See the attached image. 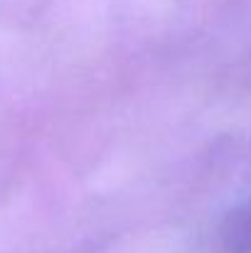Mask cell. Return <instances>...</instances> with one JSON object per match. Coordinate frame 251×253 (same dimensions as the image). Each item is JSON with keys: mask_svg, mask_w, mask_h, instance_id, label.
Returning a JSON list of instances; mask_svg holds the SVG:
<instances>
[{"mask_svg": "<svg viewBox=\"0 0 251 253\" xmlns=\"http://www.w3.org/2000/svg\"><path fill=\"white\" fill-rule=\"evenodd\" d=\"M219 236L229 253H251V197L227 216Z\"/></svg>", "mask_w": 251, "mask_h": 253, "instance_id": "1", "label": "cell"}]
</instances>
